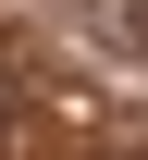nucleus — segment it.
<instances>
[{"label": "nucleus", "instance_id": "obj_1", "mask_svg": "<svg viewBox=\"0 0 148 160\" xmlns=\"http://www.w3.org/2000/svg\"><path fill=\"white\" fill-rule=\"evenodd\" d=\"M136 37H148V0H136Z\"/></svg>", "mask_w": 148, "mask_h": 160}]
</instances>
